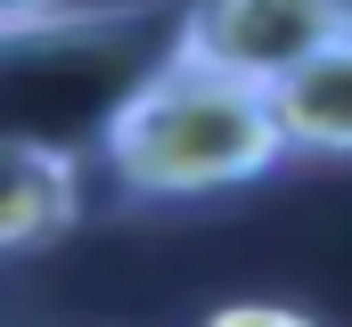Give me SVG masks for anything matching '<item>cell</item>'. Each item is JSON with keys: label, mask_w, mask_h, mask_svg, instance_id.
I'll return each mask as SVG.
<instances>
[{"label": "cell", "mask_w": 352, "mask_h": 327, "mask_svg": "<svg viewBox=\"0 0 352 327\" xmlns=\"http://www.w3.org/2000/svg\"><path fill=\"white\" fill-rule=\"evenodd\" d=\"M287 164L270 90L221 82L205 66H148L115 98V115L98 123V172L131 196V205H197V196H230L254 188Z\"/></svg>", "instance_id": "6da1fadb"}, {"label": "cell", "mask_w": 352, "mask_h": 327, "mask_svg": "<svg viewBox=\"0 0 352 327\" xmlns=\"http://www.w3.org/2000/svg\"><path fill=\"white\" fill-rule=\"evenodd\" d=\"M270 115H278V139H287V164H352V33L328 41L311 66L270 90Z\"/></svg>", "instance_id": "277c9868"}, {"label": "cell", "mask_w": 352, "mask_h": 327, "mask_svg": "<svg viewBox=\"0 0 352 327\" xmlns=\"http://www.w3.org/2000/svg\"><path fill=\"white\" fill-rule=\"evenodd\" d=\"M58 0H0V33H25V25H50Z\"/></svg>", "instance_id": "8992f818"}, {"label": "cell", "mask_w": 352, "mask_h": 327, "mask_svg": "<svg viewBox=\"0 0 352 327\" xmlns=\"http://www.w3.org/2000/svg\"><path fill=\"white\" fill-rule=\"evenodd\" d=\"M197 327H328L320 311H303V303H270V295H246V303H213Z\"/></svg>", "instance_id": "5b68a950"}, {"label": "cell", "mask_w": 352, "mask_h": 327, "mask_svg": "<svg viewBox=\"0 0 352 327\" xmlns=\"http://www.w3.org/2000/svg\"><path fill=\"white\" fill-rule=\"evenodd\" d=\"M82 205H90V172L74 148L33 139V131H0V262L66 245Z\"/></svg>", "instance_id": "3957f363"}, {"label": "cell", "mask_w": 352, "mask_h": 327, "mask_svg": "<svg viewBox=\"0 0 352 327\" xmlns=\"http://www.w3.org/2000/svg\"><path fill=\"white\" fill-rule=\"evenodd\" d=\"M352 33V0H188L180 8V66H205L246 90H278L328 41Z\"/></svg>", "instance_id": "7a4b0ae2"}]
</instances>
